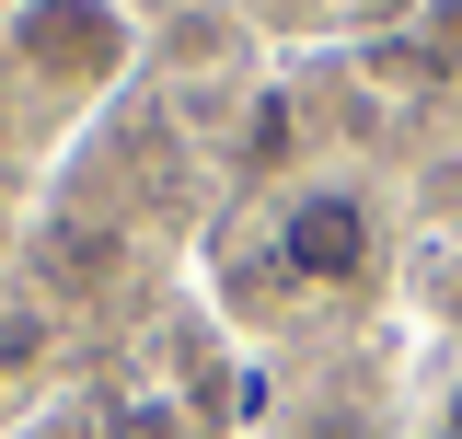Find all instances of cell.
<instances>
[{"mask_svg": "<svg viewBox=\"0 0 462 439\" xmlns=\"http://www.w3.org/2000/svg\"><path fill=\"white\" fill-rule=\"evenodd\" d=\"M127 12L116 0H12V58H23V81H47V93H105L116 70H127Z\"/></svg>", "mask_w": 462, "mask_h": 439, "instance_id": "1", "label": "cell"}, {"mask_svg": "<svg viewBox=\"0 0 462 439\" xmlns=\"http://www.w3.org/2000/svg\"><path fill=\"white\" fill-rule=\"evenodd\" d=\"M370 255H382V220L358 185H289L278 197V266L300 289H358Z\"/></svg>", "mask_w": 462, "mask_h": 439, "instance_id": "2", "label": "cell"}, {"mask_svg": "<svg viewBox=\"0 0 462 439\" xmlns=\"http://www.w3.org/2000/svg\"><path fill=\"white\" fill-rule=\"evenodd\" d=\"M439 439H462V382H451V405H439Z\"/></svg>", "mask_w": 462, "mask_h": 439, "instance_id": "3", "label": "cell"}, {"mask_svg": "<svg viewBox=\"0 0 462 439\" xmlns=\"http://www.w3.org/2000/svg\"><path fill=\"white\" fill-rule=\"evenodd\" d=\"M439 47H451V58H462V12H439Z\"/></svg>", "mask_w": 462, "mask_h": 439, "instance_id": "4", "label": "cell"}, {"mask_svg": "<svg viewBox=\"0 0 462 439\" xmlns=\"http://www.w3.org/2000/svg\"><path fill=\"white\" fill-rule=\"evenodd\" d=\"M127 439H162V416H127Z\"/></svg>", "mask_w": 462, "mask_h": 439, "instance_id": "5", "label": "cell"}, {"mask_svg": "<svg viewBox=\"0 0 462 439\" xmlns=\"http://www.w3.org/2000/svg\"><path fill=\"white\" fill-rule=\"evenodd\" d=\"M0 127H12V105H0Z\"/></svg>", "mask_w": 462, "mask_h": 439, "instance_id": "6", "label": "cell"}]
</instances>
